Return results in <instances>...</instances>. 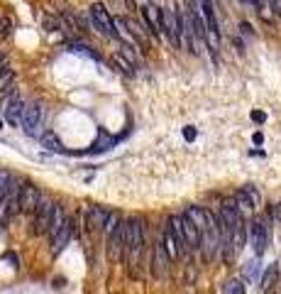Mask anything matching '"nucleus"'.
Returning <instances> with one entry per match:
<instances>
[{"label":"nucleus","instance_id":"c85d7f7f","mask_svg":"<svg viewBox=\"0 0 281 294\" xmlns=\"http://www.w3.org/2000/svg\"><path fill=\"white\" fill-rule=\"evenodd\" d=\"M122 2H125L127 7H132V10H135V5H137V0H122Z\"/></svg>","mask_w":281,"mask_h":294},{"label":"nucleus","instance_id":"1a4fd4ad","mask_svg":"<svg viewBox=\"0 0 281 294\" xmlns=\"http://www.w3.org/2000/svg\"><path fill=\"white\" fill-rule=\"evenodd\" d=\"M250 240H252V248L257 255H262L267 250V245H269V228H267V223L262 218H254L250 223Z\"/></svg>","mask_w":281,"mask_h":294},{"label":"nucleus","instance_id":"412c9836","mask_svg":"<svg viewBox=\"0 0 281 294\" xmlns=\"http://www.w3.org/2000/svg\"><path fill=\"white\" fill-rule=\"evenodd\" d=\"M223 294H245L242 280H227L223 285Z\"/></svg>","mask_w":281,"mask_h":294},{"label":"nucleus","instance_id":"a878e982","mask_svg":"<svg viewBox=\"0 0 281 294\" xmlns=\"http://www.w3.org/2000/svg\"><path fill=\"white\" fill-rule=\"evenodd\" d=\"M272 5H274V10H277V15L281 17V0H272Z\"/></svg>","mask_w":281,"mask_h":294},{"label":"nucleus","instance_id":"6e6552de","mask_svg":"<svg viewBox=\"0 0 281 294\" xmlns=\"http://www.w3.org/2000/svg\"><path fill=\"white\" fill-rule=\"evenodd\" d=\"M56 201L52 199H42V204L37 206V226H34V231L37 233H49V228H52V221H54V213H56Z\"/></svg>","mask_w":281,"mask_h":294},{"label":"nucleus","instance_id":"9d476101","mask_svg":"<svg viewBox=\"0 0 281 294\" xmlns=\"http://www.w3.org/2000/svg\"><path fill=\"white\" fill-rule=\"evenodd\" d=\"M42 191L34 186V184H22L20 186V211H25V213H34L37 211V206L42 204Z\"/></svg>","mask_w":281,"mask_h":294},{"label":"nucleus","instance_id":"f257e3e1","mask_svg":"<svg viewBox=\"0 0 281 294\" xmlns=\"http://www.w3.org/2000/svg\"><path fill=\"white\" fill-rule=\"evenodd\" d=\"M125 223H127V240H125L122 260L130 265V270H137V265L142 263V253H144V221L140 216H132Z\"/></svg>","mask_w":281,"mask_h":294},{"label":"nucleus","instance_id":"0eeeda50","mask_svg":"<svg viewBox=\"0 0 281 294\" xmlns=\"http://www.w3.org/2000/svg\"><path fill=\"white\" fill-rule=\"evenodd\" d=\"M42 120H44V108H42V103H27L25 116H22V128H25V133L34 138V135L39 133V128H42Z\"/></svg>","mask_w":281,"mask_h":294},{"label":"nucleus","instance_id":"9b49d317","mask_svg":"<svg viewBox=\"0 0 281 294\" xmlns=\"http://www.w3.org/2000/svg\"><path fill=\"white\" fill-rule=\"evenodd\" d=\"M181 231H184V238H186L188 250H191V253L200 250V228H198L196 221H193L186 211L181 213Z\"/></svg>","mask_w":281,"mask_h":294},{"label":"nucleus","instance_id":"4be33fe9","mask_svg":"<svg viewBox=\"0 0 281 294\" xmlns=\"http://www.w3.org/2000/svg\"><path fill=\"white\" fill-rule=\"evenodd\" d=\"M12 29H15V22H12L7 15H0V39L10 37V34H12Z\"/></svg>","mask_w":281,"mask_h":294},{"label":"nucleus","instance_id":"7ed1b4c3","mask_svg":"<svg viewBox=\"0 0 281 294\" xmlns=\"http://www.w3.org/2000/svg\"><path fill=\"white\" fill-rule=\"evenodd\" d=\"M88 17H91V25L95 32H100V34H105V37H115V39H120V32H117V22L112 20V15L108 12V7L103 5V2H93L91 7H88Z\"/></svg>","mask_w":281,"mask_h":294},{"label":"nucleus","instance_id":"20e7f679","mask_svg":"<svg viewBox=\"0 0 281 294\" xmlns=\"http://www.w3.org/2000/svg\"><path fill=\"white\" fill-rule=\"evenodd\" d=\"M25 108H27V103H25V101H22L15 91L5 93V98L0 101V113H2V118H5L10 125H22Z\"/></svg>","mask_w":281,"mask_h":294},{"label":"nucleus","instance_id":"4468645a","mask_svg":"<svg viewBox=\"0 0 281 294\" xmlns=\"http://www.w3.org/2000/svg\"><path fill=\"white\" fill-rule=\"evenodd\" d=\"M71 231H74V218H66V221L56 228V233L52 235V253H61V250L69 245Z\"/></svg>","mask_w":281,"mask_h":294},{"label":"nucleus","instance_id":"393cba45","mask_svg":"<svg viewBox=\"0 0 281 294\" xmlns=\"http://www.w3.org/2000/svg\"><path fill=\"white\" fill-rule=\"evenodd\" d=\"M240 29H242V34H252V27H250L247 22H242V25H240Z\"/></svg>","mask_w":281,"mask_h":294},{"label":"nucleus","instance_id":"5701e85b","mask_svg":"<svg viewBox=\"0 0 281 294\" xmlns=\"http://www.w3.org/2000/svg\"><path fill=\"white\" fill-rule=\"evenodd\" d=\"M245 277H247L250 282L259 277V260H252V263H247V265H245Z\"/></svg>","mask_w":281,"mask_h":294},{"label":"nucleus","instance_id":"ddd939ff","mask_svg":"<svg viewBox=\"0 0 281 294\" xmlns=\"http://www.w3.org/2000/svg\"><path fill=\"white\" fill-rule=\"evenodd\" d=\"M108 218H110V211H105L100 206H88L86 208V226L91 231H103L105 223H108Z\"/></svg>","mask_w":281,"mask_h":294},{"label":"nucleus","instance_id":"f03ea898","mask_svg":"<svg viewBox=\"0 0 281 294\" xmlns=\"http://www.w3.org/2000/svg\"><path fill=\"white\" fill-rule=\"evenodd\" d=\"M162 10H164V27H162V32L167 34L169 42L176 49H181L184 47V10H179L176 2H169L167 7H162Z\"/></svg>","mask_w":281,"mask_h":294},{"label":"nucleus","instance_id":"bb28decb","mask_svg":"<svg viewBox=\"0 0 281 294\" xmlns=\"http://www.w3.org/2000/svg\"><path fill=\"white\" fill-rule=\"evenodd\" d=\"M7 66H10V64H7V59H5L2 54H0V71H5Z\"/></svg>","mask_w":281,"mask_h":294},{"label":"nucleus","instance_id":"f8f14e48","mask_svg":"<svg viewBox=\"0 0 281 294\" xmlns=\"http://www.w3.org/2000/svg\"><path fill=\"white\" fill-rule=\"evenodd\" d=\"M142 17H144V22H147V27L152 29V34L157 37V34H162V27H164V10L162 7H157V5H144L142 7Z\"/></svg>","mask_w":281,"mask_h":294},{"label":"nucleus","instance_id":"dca6fc26","mask_svg":"<svg viewBox=\"0 0 281 294\" xmlns=\"http://www.w3.org/2000/svg\"><path fill=\"white\" fill-rule=\"evenodd\" d=\"M20 211V189H12L2 201H0V221H7L12 213Z\"/></svg>","mask_w":281,"mask_h":294},{"label":"nucleus","instance_id":"aec40b11","mask_svg":"<svg viewBox=\"0 0 281 294\" xmlns=\"http://www.w3.org/2000/svg\"><path fill=\"white\" fill-rule=\"evenodd\" d=\"M39 143L47 147V149H54V152H61L64 145L59 143V138H56L54 133H44V135H39Z\"/></svg>","mask_w":281,"mask_h":294},{"label":"nucleus","instance_id":"c756f323","mask_svg":"<svg viewBox=\"0 0 281 294\" xmlns=\"http://www.w3.org/2000/svg\"><path fill=\"white\" fill-rule=\"evenodd\" d=\"M0 125H2V120H0Z\"/></svg>","mask_w":281,"mask_h":294},{"label":"nucleus","instance_id":"423d86ee","mask_svg":"<svg viewBox=\"0 0 281 294\" xmlns=\"http://www.w3.org/2000/svg\"><path fill=\"white\" fill-rule=\"evenodd\" d=\"M125 240H127V223L120 221L110 233H108V255H110L112 260L122 258V253H125Z\"/></svg>","mask_w":281,"mask_h":294},{"label":"nucleus","instance_id":"b1692460","mask_svg":"<svg viewBox=\"0 0 281 294\" xmlns=\"http://www.w3.org/2000/svg\"><path fill=\"white\" fill-rule=\"evenodd\" d=\"M272 218H274V221H279L281 223V201L277 206H274V208H272Z\"/></svg>","mask_w":281,"mask_h":294},{"label":"nucleus","instance_id":"39448f33","mask_svg":"<svg viewBox=\"0 0 281 294\" xmlns=\"http://www.w3.org/2000/svg\"><path fill=\"white\" fill-rule=\"evenodd\" d=\"M171 263H174V258L164 248V240H157L154 243V253H152V275L157 280H167L171 275Z\"/></svg>","mask_w":281,"mask_h":294},{"label":"nucleus","instance_id":"cd10ccee","mask_svg":"<svg viewBox=\"0 0 281 294\" xmlns=\"http://www.w3.org/2000/svg\"><path fill=\"white\" fill-rule=\"evenodd\" d=\"M252 118L257 120V123H264V113H259V111H257V113H252Z\"/></svg>","mask_w":281,"mask_h":294},{"label":"nucleus","instance_id":"f3484780","mask_svg":"<svg viewBox=\"0 0 281 294\" xmlns=\"http://www.w3.org/2000/svg\"><path fill=\"white\" fill-rule=\"evenodd\" d=\"M162 240H164V248L169 250V255L174 258V260H179V258H184V250H181V245H179V240H176V235L171 231V226H164V235H162Z\"/></svg>","mask_w":281,"mask_h":294},{"label":"nucleus","instance_id":"6ab92c4d","mask_svg":"<svg viewBox=\"0 0 281 294\" xmlns=\"http://www.w3.org/2000/svg\"><path fill=\"white\" fill-rule=\"evenodd\" d=\"M15 189V181H12V174L10 172H5V169H0V201L10 194Z\"/></svg>","mask_w":281,"mask_h":294},{"label":"nucleus","instance_id":"2eb2a0df","mask_svg":"<svg viewBox=\"0 0 281 294\" xmlns=\"http://www.w3.org/2000/svg\"><path fill=\"white\" fill-rule=\"evenodd\" d=\"M235 201H237V206H240L242 211H254V208L259 206V191L247 184V186H242V189L235 194Z\"/></svg>","mask_w":281,"mask_h":294},{"label":"nucleus","instance_id":"a211bd4d","mask_svg":"<svg viewBox=\"0 0 281 294\" xmlns=\"http://www.w3.org/2000/svg\"><path fill=\"white\" fill-rule=\"evenodd\" d=\"M277 277H279V267H277V263H274V265H269V267L264 270V277H262V290H264V292H269V290L274 287Z\"/></svg>","mask_w":281,"mask_h":294}]
</instances>
